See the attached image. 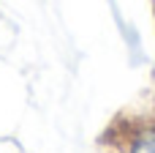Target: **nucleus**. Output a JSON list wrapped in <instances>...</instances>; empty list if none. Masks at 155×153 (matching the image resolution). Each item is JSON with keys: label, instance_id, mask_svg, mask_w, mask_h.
Instances as JSON below:
<instances>
[{"label": "nucleus", "instance_id": "obj_1", "mask_svg": "<svg viewBox=\"0 0 155 153\" xmlns=\"http://www.w3.org/2000/svg\"><path fill=\"white\" fill-rule=\"evenodd\" d=\"M125 153H155V126L139 129V131L131 137Z\"/></svg>", "mask_w": 155, "mask_h": 153}]
</instances>
